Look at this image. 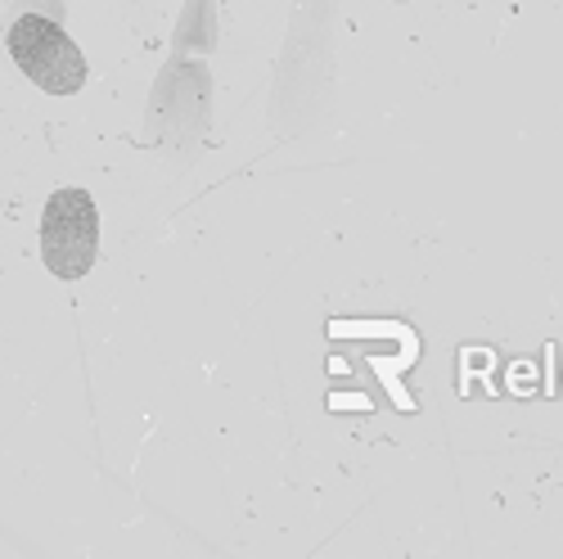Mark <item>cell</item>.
Instances as JSON below:
<instances>
[{
	"label": "cell",
	"mask_w": 563,
	"mask_h": 559,
	"mask_svg": "<svg viewBox=\"0 0 563 559\" xmlns=\"http://www.w3.org/2000/svg\"><path fill=\"white\" fill-rule=\"evenodd\" d=\"M10 59L45 96H77L86 86L81 45L45 14H23L10 23Z\"/></svg>",
	"instance_id": "6da1fadb"
},
{
	"label": "cell",
	"mask_w": 563,
	"mask_h": 559,
	"mask_svg": "<svg viewBox=\"0 0 563 559\" xmlns=\"http://www.w3.org/2000/svg\"><path fill=\"white\" fill-rule=\"evenodd\" d=\"M100 253V212L86 190H55L41 212V257L59 280H81Z\"/></svg>",
	"instance_id": "7a4b0ae2"
}]
</instances>
